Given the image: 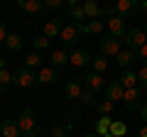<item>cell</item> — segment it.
<instances>
[{"instance_id": "1", "label": "cell", "mask_w": 147, "mask_h": 137, "mask_svg": "<svg viewBox=\"0 0 147 137\" xmlns=\"http://www.w3.org/2000/svg\"><path fill=\"white\" fill-rule=\"evenodd\" d=\"M81 34H86V25L84 22H76V20H71L69 25H64V30H61V34H59V39H61L66 47H71V44H76L79 42V37Z\"/></svg>"}, {"instance_id": "2", "label": "cell", "mask_w": 147, "mask_h": 137, "mask_svg": "<svg viewBox=\"0 0 147 137\" xmlns=\"http://www.w3.org/2000/svg\"><path fill=\"white\" fill-rule=\"evenodd\" d=\"M17 125H20L22 135H27V132H34V130H39V120H37V113L32 110V108H25V110L20 113V118H17Z\"/></svg>"}, {"instance_id": "3", "label": "cell", "mask_w": 147, "mask_h": 137, "mask_svg": "<svg viewBox=\"0 0 147 137\" xmlns=\"http://www.w3.org/2000/svg\"><path fill=\"white\" fill-rule=\"evenodd\" d=\"M98 49L103 56H118V52H120V39L113 37V34H105V37L98 39Z\"/></svg>"}, {"instance_id": "4", "label": "cell", "mask_w": 147, "mask_h": 137, "mask_svg": "<svg viewBox=\"0 0 147 137\" xmlns=\"http://www.w3.org/2000/svg\"><path fill=\"white\" fill-rule=\"evenodd\" d=\"M142 91L145 88L135 86V88H127L125 93H123V103H125L127 110H140V105L145 103V100H142Z\"/></svg>"}, {"instance_id": "5", "label": "cell", "mask_w": 147, "mask_h": 137, "mask_svg": "<svg viewBox=\"0 0 147 137\" xmlns=\"http://www.w3.org/2000/svg\"><path fill=\"white\" fill-rule=\"evenodd\" d=\"M37 83V74L34 68H27V66H20L15 74V86H20V88H30V86Z\"/></svg>"}, {"instance_id": "6", "label": "cell", "mask_w": 147, "mask_h": 137, "mask_svg": "<svg viewBox=\"0 0 147 137\" xmlns=\"http://www.w3.org/2000/svg\"><path fill=\"white\" fill-rule=\"evenodd\" d=\"M118 15L125 20V17H135L140 12V0H115Z\"/></svg>"}, {"instance_id": "7", "label": "cell", "mask_w": 147, "mask_h": 137, "mask_svg": "<svg viewBox=\"0 0 147 137\" xmlns=\"http://www.w3.org/2000/svg\"><path fill=\"white\" fill-rule=\"evenodd\" d=\"M125 42H127V49H140L147 44V34L142 30H137V27H132V30H127Z\"/></svg>"}, {"instance_id": "8", "label": "cell", "mask_w": 147, "mask_h": 137, "mask_svg": "<svg viewBox=\"0 0 147 137\" xmlns=\"http://www.w3.org/2000/svg\"><path fill=\"white\" fill-rule=\"evenodd\" d=\"M123 93H125V88L120 86V81H110V83H105V88H103V98L110 100V103L123 100Z\"/></svg>"}, {"instance_id": "9", "label": "cell", "mask_w": 147, "mask_h": 137, "mask_svg": "<svg viewBox=\"0 0 147 137\" xmlns=\"http://www.w3.org/2000/svg\"><path fill=\"white\" fill-rule=\"evenodd\" d=\"M59 79H61V76H59V71H57L54 66H42L39 71H37V83H42V86L57 83Z\"/></svg>"}, {"instance_id": "10", "label": "cell", "mask_w": 147, "mask_h": 137, "mask_svg": "<svg viewBox=\"0 0 147 137\" xmlns=\"http://www.w3.org/2000/svg\"><path fill=\"white\" fill-rule=\"evenodd\" d=\"M108 30H110V34L118 37V39H125V34H127L125 20H123L120 15H115V17H110V20H108Z\"/></svg>"}, {"instance_id": "11", "label": "cell", "mask_w": 147, "mask_h": 137, "mask_svg": "<svg viewBox=\"0 0 147 137\" xmlns=\"http://www.w3.org/2000/svg\"><path fill=\"white\" fill-rule=\"evenodd\" d=\"M135 59H137L135 49H120L118 56H115V61H118V66H120V68H130L132 64H135Z\"/></svg>"}, {"instance_id": "12", "label": "cell", "mask_w": 147, "mask_h": 137, "mask_svg": "<svg viewBox=\"0 0 147 137\" xmlns=\"http://www.w3.org/2000/svg\"><path fill=\"white\" fill-rule=\"evenodd\" d=\"M0 135L3 137H20L22 135V130H20V125H17V120H3L0 122Z\"/></svg>"}, {"instance_id": "13", "label": "cell", "mask_w": 147, "mask_h": 137, "mask_svg": "<svg viewBox=\"0 0 147 137\" xmlns=\"http://www.w3.org/2000/svg\"><path fill=\"white\" fill-rule=\"evenodd\" d=\"M61 30H64V20H61V17H54V20H49L47 25H44V37L54 39V37L61 34Z\"/></svg>"}, {"instance_id": "14", "label": "cell", "mask_w": 147, "mask_h": 137, "mask_svg": "<svg viewBox=\"0 0 147 137\" xmlns=\"http://www.w3.org/2000/svg\"><path fill=\"white\" fill-rule=\"evenodd\" d=\"M17 7L25 12H30V15H39V12L44 10V3L42 0H17Z\"/></svg>"}, {"instance_id": "15", "label": "cell", "mask_w": 147, "mask_h": 137, "mask_svg": "<svg viewBox=\"0 0 147 137\" xmlns=\"http://www.w3.org/2000/svg\"><path fill=\"white\" fill-rule=\"evenodd\" d=\"M84 88H91V91H103L105 83H103V74H88L84 76Z\"/></svg>"}, {"instance_id": "16", "label": "cell", "mask_w": 147, "mask_h": 137, "mask_svg": "<svg viewBox=\"0 0 147 137\" xmlns=\"http://www.w3.org/2000/svg\"><path fill=\"white\" fill-rule=\"evenodd\" d=\"M88 61H91V56H88V52H86V49H74L71 56H69V64H71V66H76V68L86 66Z\"/></svg>"}, {"instance_id": "17", "label": "cell", "mask_w": 147, "mask_h": 137, "mask_svg": "<svg viewBox=\"0 0 147 137\" xmlns=\"http://www.w3.org/2000/svg\"><path fill=\"white\" fill-rule=\"evenodd\" d=\"M64 91H66V98H71V100H79V98H81V93H84V83H79L76 79H71V81H66Z\"/></svg>"}, {"instance_id": "18", "label": "cell", "mask_w": 147, "mask_h": 137, "mask_svg": "<svg viewBox=\"0 0 147 137\" xmlns=\"http://www.w3.org/2000/svg\"><path fill=\"white\" fill-rule=\"evenodd\" d=\"M110 125H113V118H108V115H100L98 118V120H96V135H98V137H105V135H108V132H110Z\"/></svg>"}, {"instance_id": "19", "label": "cell", "mask_w": 147, "mask_h": 137, "mask_svg": "<svg viewBox=\"0 0 147 137\" xmlns=\"http://www.w3.org/2000/svg\"><path fill=\"white\" fill-rule=\"evenodd\" d=\"M120 86L123 88H135L137 86V74L135 71H132V68H125V71H123V76H120Z\"/></svg>"}, {"instance_id": "20", "label": "cell", "mask_w": 147, "mask_h": 137, "mask_svg": "<svg viewBox=\"0 0 147 137\" xmlns=\"http://www.w3.org/2000/svg\"><path fill=\"white\" fill-rule=\"evenodd\" d=\"M5 47L10 49V52H20V49L25 47V39H22L20 34H7V39H5Z\"/></svg>"}, {"instance_id": "21", "label": "cell", "mask_w": 147, "mask_h": 137, "mask_svg": "<svg viewBox=\"0 0 147 137\" xmlns=\"http://www.w3.org/2000/svg\"><path fill=\"white\" fill-rule=\"evenodd\" d=\"M81 103H84L86 108H96L98 105V100H96V91H91V88H84V93H81Z\"/></svg>"}, {"instance_id": "22", "label": "cell", "mask_w": 147, "mask_h": 137, "mask_svg": "<svg viewBox=\"0 0 147 137\" xmlns=\"http://www.w3.org/2000/svg\"><path fill=\"white\" fill-rule=\"evenodd\" d=\"M69 130H71V125H64V122H54V125L49 127V135H52V137H69Z\"/></svg>"}, {"instance_id": "23", "label": "cell", "mask_w": 147, "mask_h": 137, "mask_svg": "<svg viewBox=\"0 0 147 137\" xmlns=\"http://www.w3.org/2000/svg\"><path fill=\"white\" fill-rule=\"evenodd\" d=\"M84 12H86V17H98V12H100V5H98V0H86L84 3Z\"/></svg>"}, {"instance_id": "24", "label": "cell", "mask_w": 147, "mask_h": 137, "mask_svg": "<svg viewBox=\"0 0 147 137\" xmlns=\"http://www.w3.org/2000/svg\"><path fill=\"white\" fill-rule=\"evenodd\" d=\"M10 83H15V76H12L7 68H0V93H5Z\"/></svg>"}, {"instance_id": "25", "label": "cell", "mask_w": 147, "mask_h": 137, "mask_svg": "<svg viewBox=\"0 0 147 137\" xmlns=\"http://www.w3.org/2000/svg\"><path fill=\"white\" fill-rule=\"evenodd\" d=\"M25 66L27 68H42V56H39V52H30L25 56Z\"/></svg>"}, {"instance_id": "26", "label": "cell", "mask_w": 147, "mask_h": 137, "mask_svg": "<svg viewBox=\"0 0 147 137\" xmlns=\"http://www.w3.org/2000/svg\"><path fill=\"white\" fill-rule=\"evenodd\" d=\"M49 61H52V66H54V68H59V66H64V64L69 61V54H66V52H61V49H59V52H52Z\"/></svg>"}, {"instance_id": "27", "label": "cell", "mask_w": 147, "mask_h": 137, "mask_svg": "<svg viewBox=\"0 0 147 137\" xmlns=\"http://www.w3.org/2000/svg\"><path fill=\"white\" fill-rule=\"evenodd\" d=\"M127 132V125L123 120H113V125H110V135H115V137H125Z\"/></svg>"}, {"instance_id": "28", "label": "cell", "mask_w": 147, "mask_h": 137, "mask_svg": "<svg viewBox=\"0 0 147 137\" xmlns=\"http://www.w3.org/2000/svg\"><path fill=\"white\" fill-rule=\"evenodd\" d=\"M32 47H34V52H42V49H49V37H34L32 39Z\"/></svg>"}, {"instance_id": "29", "label": "cell", "mask_w": 147, "mask_h": 137, "mask_svg": "<svg viewBox=\"0 0 147 137\" xmlns=\"http://www.w3.org/2000/svg\"><path fill=\"white\" fill-rule=\"evenodd\" d=\"M113 105H115V103H110V100H98L96 110H98L100 115H110V113H113Z\"/></svg>"}, {"instance_id": "30", "label": "cell", "mask_w": 147, "mask_h": 137, "mask_svg": "<svg viewBox=\"0 0 147 137\" xmlns=\"http://www.w3.org/2000/svg\"><path fill=\"white\" fill-rule=\"evenodd\" d=\"M69 15H71V20L81 22V20L86 17V12H84V5H74V7H69Z\"/></svg>"}, {"instance_id": "31", "label": "cell", "mask_w": 147, "mask_h": 137, "mask_svg": "<svg viewBox=\"0 0 147 137\" xmlns=\"http://www.w3.org/2000/svg\"><path fill=\"white\" fill-rule=\"evenodd\" d=\"M93 71L96 74H105V71H108V61L103 59V54H100L98 59H93Z\"/></svg>"}, {"instance_id": "32", "label": "cell", "mask_w": 147, "mask_h": 137, "mask_svg": "<svg viewBox=\"0 0 147 137\" xmlns=\"http://www.w3.org/2000/svg\"><path fill=\"white\" fill-rule=\"evenodd\" d=\"M115 15H118L115 3H113V5H103V7H100V12H98V17H108V20H110V17H115Z\"/></svg>"}, {"instance_id": "33", "label": "cell", "mask_w": 147, "mask_h": 137, "mask_svg": "<svg viewBox=\"0 0 147 137\" xmlns=\"http://www.w3.org/2000/svg\"><path fill=\"white\" fill-rule=\"evenodd\" d=\"M86 32H88V34H100V32H103V22L100 20H91L88 25H86Z\"/></svg>"}, {"instance_id": "34", "label": "cell", "mask_w": 147, "mask_h": 137, "mask_svg": "<svg viewBox=\"0 0 147 137\" xmlns=\"http://www.w3.org/2000/svg\"><path fill=\"white\" fill-rule=\"evenodd\" d=\"M137 86H140V88H147V66L145 64H142L140 71H137Z\"/></svg>"}, {"instance_id": "35", "label": "cell", "mask_w": 147, "mask_h": 137, "mask_svg": "<svg viewBox=\"0 0 147 137\" xmlns=\"http://www.w3.org/2000/svg\"><path fill=\"white\" fill-rule=\"evenodd\" d=\"M42 3H44V7H49V10H57V7L64 5V0H42Z\"/></svg>"}, {"instance_id": "36", "label": "cell", "mask_w": 147, "mask_h": 137, "mask_svg": "<svg viewBox=\"0 0 147 137\" xmlns=\"http://www.w3.org/2000/svg\"><path fill=\"white\" fill-rule=\"evenodd\" d=\"M137 59H140V61H142V64L147 66V44H145V47H140V49H137Z\"/></svg>"}, {"instance_id": "37", "label": "cell", "mask_w": 147, "mask_h": 137, "mask_svg": "<svg viewBox=\"0 0 147 137\" xmlns=\"http://www.w3.org/2000/svg\"><path fill=\"white\" fill-rule=\"evenodd\" d=\"M5 39H7V27H5V22L0 20V44H5Z\"/></svg>"}, {"instance_id": "38", "label": "cell", "mask_w": 147, "mask_h": 137, "mask_svg": "<svg viewBox=\"0 0 147 137\" xmlns=\"http://www.w3.org/2000/svg\"><path fill=\"white\" fill-rule=\"evenodd\" d=\"M140 118H142V120L147 122V100H145V103L140 105Z\"/></svg>"}, {"instance_id": "39", "label": "cell", "mask_w": 147, "mask_h": 137, "mask_svg": "<svg viewBox=\"0 0 147 137\" xmlns=\"http://www.w3.org/2000/svg\"><path fill=\"white\" fill-rule=\"evenodd\" d=\"M140 12L147 17V0H140Z\"/></svg>"}, {"instance_id": "40", "label": "cell", "mask_w": 147, "mask_h": 137, "mask_svg": "<svg viewBox=\"0 0 147 137\" xmlns=\"http://www.w3.org/2000/svg\"><path fill=\"white\" fill-rule=\"evenodd\" d=\"M137 137H147V125H142L140 130H137Z\"/></svg>"}, {"instance_id": "41", "label": "cell", "mask_w": 147, "mask_h": 137, "mask_svg": "<svg viewBox=\"0 0 147 137\" xmlns=\"http://www.w3.org/2000/svg\"><path fill=\"white\" fill-rule=\"evenodd\" d=\"M64 3H66L69 7H74V5H79V0H64Z\"/></svg>"}, {"instance_id": "42", "label": "cell", "mask_w": 147, "mask_h": 137, "mask_svg": "<svg viewBox=\"0 0 147 137\" xmlns=\"http://www.w3.org/2000/svg\"><path fill=\"white\" fill-rule=\"evenodd\" d=\"M37 135H39V130H34V132H27L25 137H37Z\"/></svg>"}, {"instance_id": "43", "label": "cell", "mask_w": 147, "mask_h": 137, "mask_svg": "<svg viewBox=\"0 0 147 137\" xmlns=\"http://www.w3.org/2000/svg\"><path fill=\"white\" fill-rule=\"evenodd\" d=\"M84 137H98V135H96V132H86Z\"/></svg>"}, {"instance_id": "44", "label": "cell", "mask_w": 147, "mask_h": 137, "mask_svg": "<svg viewBox=\"0 0 147 137\" xmlns=\"http://www.w3.org/2000/svg\"><path fill=\"white\" fill-rule=\"evenodd\" d=\"M0 68H5V61H3V56H0Z\"/></svg>"}, {"instance_id": "45", "label": "cell", "mask_w": 147, "mask_h": 137, "mask_svg": "<svg viewBox=\"0 0 147 137\" xmlns=\"http://www.w3.org/2000/svg\"><path fill=\"white\" fill-rule=\"evenodd\" d=\"M105 137H115V135H110V132H108V135H105Z\"/></svg>"}, {"instance_id": "46", "label": "cell", "mask_w": 147, "mask_h": 137, "mask_svg": "<svg viewBox=\"0 0 147 137\" xmlns=\"http://www.w3.org/2000/svg\"><path fill=\"white\" fill-rule=\"evenodd\" d=\"M145 34H147V27H145Z\"/></svg>"}]
</instances>
